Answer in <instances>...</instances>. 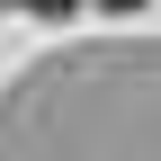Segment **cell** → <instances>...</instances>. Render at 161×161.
<instances>
[{"label": "cell", "mask_w": 161, "mask_h": 161, "mask_svg": "<svg viewBox=\"0 0 161 161\" xmlns=\"http://www.w3.org/2000/svg\"><path fill=\"white\" fill-rule=\"evenodd\" d=\"M18 9H36V18H72L80 0H18Z\"/></svg>", "instance_id": "1"}, {"label": "cell", "mask_w": 161, "mask_h": 161, "mask_svg": "<svg viewBox=\"0 0 161 161\" xmlns=\"http://www.w3.org/2000/svg\"><path fill=\"white\" fill-rule=\"evenodd\" d=\"M98 9H143V0H98Z\"/></svg>", "instance_id": "2"}]
</instances>
